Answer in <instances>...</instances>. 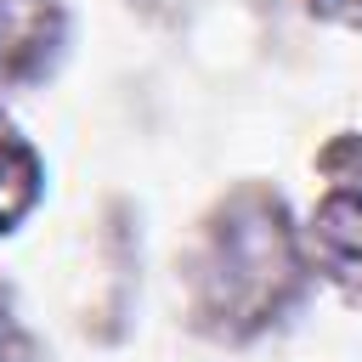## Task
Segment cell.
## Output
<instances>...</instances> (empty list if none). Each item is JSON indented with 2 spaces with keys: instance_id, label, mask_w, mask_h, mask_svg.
Returning <instances> with one entry per match:
<instances>
[{
  "instance_id": "6da1fadb",
  "label": "cell",
  "mask_w": 362,
  "mask_h": 362,
  "mask_svg": "<svg viewBox=\"0 0 362 362\" xmlns=\"http://www.w3.org/2000/svg\"><path fill=\"white\" fill-rule=\"evenodd\" d=\"M288 283H294V255H288V232L277 226V209L232 215V226L215 243V266H209L215 311L238 322H260L266 311H277Z\"/></svg>"
},
{
  "instance_id": "7a4b0ae2",
  "label": "cell",
  "mask_w": 362,
  "mask_h": 362,
  "mask_svg": "<svg viewBox=\"0 0 362 362\" xmlns=\"http://www.w3.org/2000/svg\"><path fill=\"white\" fill-rule=\"evenodd\" d=\"M51 6L45 0H0V74H17L45 51Z\"/></svg>"
},
{
  "instance_id": "3957f363",
  "label": "cell",
  "mask_w": 362,
  "mask_h": 362,
  "mask_svg": "<svg viewBox=\"0 0 362 362\" xmlns=\"http://www.w3.org/2000/svg\"><path fill=\"white\" fill-rule=\"evenodd\" d=\"M317 232H322L328 249H339V255H362V170L334 181L328 204L317 209Z\"/></svg>"
},
{
  "instance_id": "277c9868",
  "label": "cell",
  "mask_w": 362,
  "mask_h": 362,
  "mask_svg": "<svg viewBox=\"0 0 362 362\" xmlns=\"http://www.w3.org/2000/svg\"><path fill=\"white\" fill-rule=\"evenodd\" d=\"M28 198H34V153L0 124V226L17 221Z\"/></svg>"
},
{
  "instance_id": "5b68a950",
  "label": "cell",
  "mask_w": 362,
  "mask_h": 362,
  "mask_svg": "<svg viewBox=\"0 0 362 362\" xmlns=\"http://www.w3.org/2000/svg\"><path fill=\"white\" fill-rule=\"evenodd\" d=\"M0 362H23V339H17V328H11L6 311H0Z\"/></svg>"
},
{
  "instance_id": "8992f818",
  "label": "cell",
  "mask_w": 362,
  "mask_h": 362,
  "mask_svg": "<svg viewBox=\"0 0 362 362\" xmlns=\"http://www.w3.org/2000/svg\"><path fill=\"white\" fill-rule=\"evenodd\" d=\"M322 6H339V0H322Z\"/></svg>"
}]
</instances>
